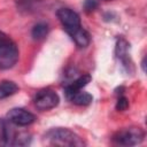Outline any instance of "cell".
<instances>
[{
    "mask_svg": "<svg viewBox=\"0 0 147 147\" xmlns=\"http://www.w3.org/2000/svg\"><path fill=\"white\" fill-rule=\"evenodd\" d=\"M129 48H130V45L126 41V39H124L123 37L117 38L116 47H115L116 57L119 60V62L122 63V65L126 69V71L127 72H131V71H133V63H132V61L130 59Z\"/></svg>",
    "mask_w": 147,
    "mask_h": 147,
    "instance_id": "8",
    "label": "cell"
},
{
    "mask_svg": "<svg viewBox=\"0 0 147 147\" xmlns=\"http://www.w3.org/2000/svg\"><path fill=\"white\" fill-rule=\"evenodd\" d=\"M46 144L52 146H69V147H83L86 145L84 139L67 127H54L44 134Z\"/></svg>",
    "mask_w": 147,
    "mask_h": 147,
    "instance_id": "2",
    "label": "cell"
},
{
    "mask_svg": "<svg viewBox=\"0 0 147 147\" xmlns=\"http://www.w3.org/2000/svg\"><path fill=\"white\" fill-rule=\"evenodd\" d=\"M17 91H18V86L16 85V83L11 80L0 82V100L15 94Z\"/></svg>",
    "mask_w": 147,
    "mask_h": 147,
    "instance_id": "11",
    "label": "cell"
},
{
    "mask_svg": "<svg viewBox=\"0 0 147 147\" xmlns=\"http://www.w3.org/2000/svg\"><path fill=\"white\" fill-rule=\"evenodd\" d=\"M69 100H70L72 103L77 105V106H87V105H90V103L92 102L93 96H92L90 93H87V92L80 90V91L74 93V94L69 98Z\"/></svg>",
    "mask_w": 147,
    "mask_h": 147,
    "instance_id": "10",
    "label": "cell"
},
{
    "mask_svg": "<svg viewBox=\"0 0 147 147\" xmlns=\"http://www.w3.org/2000/svg\"><path fill=\"white\" fill-rule=\"evenodd\" d=\"M129 107V100L126 96L124 95H121L118 99H117V102H116V109L118 111H123V110H126Z\"/></svg>",
    "mask_w": 147,
    "mask_h": 147,
    "instance_id": "13",
    "label": "cell"
},
{
    "mask_svg": "<svg viewBox=\"0 0 147 147\" xmlns=\"http://www.w3.org/2000/svg\"><path fill=\"white\" fill-rule=\"evenodd\" d=\"M7 121L18 127L29 126L36 121V116L24 108H13L7 113Z\"/></svg>",
    "mask_w": 147,
    "mask_h": 147,
    "instance_id": "7",
    "label": "cell"
},
{
    "mask_svg": "<svg viewBox=\"0 0 147 147\" xmlns=\"http://www.w3.org/2000/svg\"><path fill=\"white\" fill-rule=\"evenodd\" d=\"M96 7H98V1L96 0H86L85 3H84V8L87 13L93 11Z\"/></svg>",
    "mask_w": 147,
    "mask_h": 147,
    "instance_id": "14",
    "label": "cell"
},
{
    "mask_svg": "<svg viewBox=\"0 0 147 147\" xmlns=\"http://www.w3.org/2000/svg\"><path fill=\"white\" fill-rule=\"evenodd\" d=\"M30 141L28 132H17L7 118H0V146H26Z\"/></svg>",
    "mask_w": 147,
    "mask_h": 147,
    "instance_id": "3",
    "label": "cell"
},
{
    "mask_svg": "<svg viewBox=\"0 0 147 147\" xmlns=\"http://www.w3.org/2000/svg\"><path fill=\"white\" fill-rule=\"evenodd\" d=\"M56 16L61 22L64 31L69 34L72 41L79 48H85L91 42L90 33L82 26L79 15L70 8H60Z\"/></svg>",
    "mask_w": 147,
    "mask_h": 147,
    "instance_id": "1",
    "label": "cell"
},
{
    "mask_svg": "<svg viewBox=\"0 0 147 147\" xmlns=\"http://www.w3.org/2000/svg\"><path fill=\"white\" fill-rule=\"evenodd\" d=\"M48 31H49L48 24L45 22H39L33 25V28L31 30V36L34 40H42L47 37Z\"/></svg>",
    "mask_w": 147,
    "mask_h": 147,
    "instance_id": "12",
    "label": "cell"
},
{
    "mask_svg": "<svg viewBox=\"0 0 147 147\" xmlns=\"http://www.w3.org/2000/svg\"><path fill=\"white\" fill-rule=\"evenodd\" d=\"M6 38H8V36L5 33V32H2V31H0V42L1 41H3Z\"/></svg>",
    "mask_w": 147,
    "mask_h": 147,
    "instance_id": "15",
    "label": "cell"
},
{
    "mask_svg": "<svg viewBox=\"0 0 147 147\" xmlns=\"http://www.w3.org/2000/svg\"><path fill=\"white\" fill-rule=\"evenodd\" d=\"M33 102L37 109L44 111L55 108L60 102V98L55 91L51 88H42L36 93Z\"/></svg>",
    "mask_w": 147,
    "mask_h": 147,
    "instance_id": "6",
    "label": "cell"
},
{
    "mask_svg": "<svg viewBox=\"0 0 147 147\" xmlns=\"http://www.w3.org/2000/svg\"><path fill=\"white\" fill-rule=\"evenodd\" d=\"M18 48L16 44L8 37L0 42V69L6 70L13 68L18 61Z\"/></svg>",
    "mask_w": 147,
    "mask_h": 147,
    "instance_id": "5",
    "label": "cell"
},
{
    "mask_svg": "<svg viewBox=\"0 0 147 147\" xmlns=\"http://www.w3.org/2000/svg\"><path fill=\"white\" fill-rule=\"evenodd\" d=\"M91 79H92L91 75L85 74V75H82V76L77 77L76 79H74V80L70 82L69 84H67L65 87H64V94H65V96L69 99L74 93H76V92L83 90V88L91 82Z\"/></svg>",
    "mask_w": 147,
    "mask_h": 147,
    "instance_id": "9",
    "label": "cell"
},
{
    "mask_svg": "<svg viewBox=\"0 0 147 147\" xmlns=\"http://www.w3.org/2000/svg\"><path fill=\"white\" fill-rule=\"evenodd\" d=\"M141 67H142V70L145 71V70H146V69H145V57L142 59V62H141Z\"/></svg>",
    "mask_w": 147,
    "mask_h": 147,
    "instance_id": "16",
    "label": "cell"
},
{
    "mask_svg": "<svg viewBox=\"0 0 147 147\" xmlns=\"http://www.w3.org/2000/svg\"><path fill=\"white\" fill-rule=\"evenodd\" d=\"M111 140L118 146H137L145 140V131L139 126L124 127L116 131Z\"/></svg>",
    "mask_w": 147,
    "mask_h": 147,
    "instance_id": "4",
    "label": "cell"
}]
</instances>
